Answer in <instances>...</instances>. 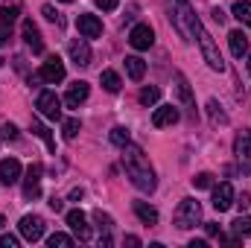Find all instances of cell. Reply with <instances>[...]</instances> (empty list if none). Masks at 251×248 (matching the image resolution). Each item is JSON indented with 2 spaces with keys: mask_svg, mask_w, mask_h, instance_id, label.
<instances>
[{
  "mask_svg": "<svg viewBox=\"0 0 251 248\" xmlns=\"http://www.w3.org/2000/svg\"><path fill=\"white\" fill-rule=\"evenodd\" d=\"M123 167H126V175L131 178V184L143 193H152L158 187V178H155V170L149 164V158L143 155L140 146H134L131 140L123 146Z\"/></svg>",
  "mask_w": 251,
  "mask_h": 248,
  "instance_id": "obj_1",
  "label": "cell"
},
{
  "mask_svg": "<svg viewBox=\"0 0 251 248\" xmlns=\"http://www.w3.org/2000/svg\"><path fill=\"white\" fill-rule=\"evenodd\" d=\"M193 38H199V47H201V56H204V62L210 70H225V59H222V53H219V47H216V41H213V35L199 24L196 26V32H193Z\"/></svg>",
  "mask_w": 251,
  "mask_h": 248,
  "instance_id": "obj_2",
  "label": "cell"
},
{
  "mask_svg": "<svg viewBox=\"0 0 251 248\" xmlns=\"http://www.w3.org/2000/svg\"><path fill=\"white\" fill-rule=\"evenodd\" d=\"M176 3V12H173V24H176V29L184 35V38H193V32H196V26L201 24L199 18H196V12L190 9V3L187 0H173Z\"/></svg>",
  "mask_w": 251,
  "mask_h": 248,
  "instance_id": "obj_3",
  "label": "cell"
},
{
  "mask_svg": "<svg viewBox=\"0 0 251 248\" xmlns=\"http://www.w3.org/2000/svg\"><path fill=\"white\" fill-rule=\"evenodd\" d=\"M201 222V204L196 201V198H184L181 204H178V210H176V228L178 231H190V228H196Z\"/></svg>",
  "mask_w": 251,
  "mask_h": 248,
  "instance_id": "obj_4",
  "label": "cell"
},
{
  "mask_svg": "<svg viewBox=\"0 0 251 248\" xmlns=\"http://www.w3.org/2000/svg\"><path fill=\"white\" fill-rule=\"evenodd\" d=\"M64 79V64L59 56H50L47 62L41 64V70L29 79V82H47V85H56V82H62Z\"/></svg>",
  "mask_w": 251,
  "mask_h": 248,
  "instance_id": "obj_5",
  "label": "cell"
},
{
  "mask_svg": "<svg viewBox=\"0 0 251 248\" xmlns=\"http://www.w3.org/2000/svg\"><path fill=\"white\" fill-rule=\"evenodd\" d=\"M35 108H38V114L47 117V120H62V99H59L53 91H41L38 99H35Z\"/></svg>",
  "mask_w": 251,
  "mask_h": 248,
  "instance_id": "obj_6",
  "label": "cell"
},
{
  "mask_svg": "<svg viewBox=\"0 0 251 248\" xmlns=\"http://www.w3.org/2000/svg\"><path fill=\"white\" fill-rule=\"evenodd\" d=\"M18 231H21V237H24L26 243H38V240L44 237V219H41L38 213H26V216L21 219Z\"/></svg>",
  "mask_w": 251,
  "mask_h": 248,
  "instance_id": "obj_7",
  "label": "cell"
},
{
  "mask_svg": "<svg viewBox=\"0 0 251 248\" xmlns=\"http://www.w3.org/2000/svg\"><path fill=\"white\" fill-rule=\"evenodd\" d=\"M234 155L243 167V173H251V131H240L234 140Z\"/></svg>",
  "mask_w": 251,
  "mask_h": 248,
  "instance_id": "obj_8",
  "label": "cell"
},
{
  "mask_svg": "<svg viewBox=\"0 0 251 248\" xmlns=\"http://www.w3.org/2000/svg\"><path fill=\"white\" fill-rule=\"evenodd\" d=\"M128 44H131L134 50H149V47L155 44V32H152V26H149V24H137V26L128 32Z\"/></svg>",
  "mask_w": 251,
  "mask_h": 248,
  "instance_id": "obj_9",
  "label": "cell"
},
{
  "mask_svg": "<svg viewBox=\"0 0 251 248\" xmlns=\"http://www.w3.org/2000/svg\"><path fill=\"white\" fill-rule=\"evenodd\" d=\"M210 204H213V210H219V213L231 210V207H234V187L228 184V181H222L219 187H213V198H210Z\"/></svg>",
  "mask_w": 251,
  "mask_h": 248,
  "instance_id": "obj_10",
  "label": "cell"
},
{
  "mask_svg": "<svg viewBox=\"0 0 251 248\" xmlns=\"http://www.w3.org/2000/svg\"><path fill=\"white\" fill-rule=\"evenodd\" d=\"M67 225H70V231H73L79 240H85V243L94 237V231H91V225H88V216H85L82 210H70V213H67Z\"/></svg>",
  "mask_w": 251,
  "mask_h": 248,
  "instance_id": "obj_11",
  "label": "cell"
},
{
  "mask_svg": "<svg viewBox=\"0 0 251 248\" xmlns=\"http://www.w3.org/2000/svg\"><path fill=\"white\" fill-rule=\"evenodd\" d=\"M21 173H24V167H21L18 158H3V161H0V181L6 187L18 184V181H21Z\"/></svg>",
  "mask_w": 251,
  "mask_h": 248,
  "instance_id": "obj_12",
  "label": "cell"
},
{
  "mask_svg": "<svg viewBox=\"0 0 251 248\" xmlns=\"http://www.w3.org/2000/svg\"><path fill=\"white\" fill-rule=\"evenodd\" d=\"M76 29L82 32V38H100L102 35V21L97 15H79L76 18Z\"/></svg>",
  "mask_w": 251,
  "mask_h": 248,
  "instance_id": "obj_13",
  "label": "cell"
},
{
  "mask_svg": "<svg viewBox=\"0 0 251 248\" xmlns=\"http://www.w3.org/2000/svg\"><path fill=\"white\" fill-rule=\"evenodd\" d=\"M41 196V164H32L24 178V198H38Z\"/></svg>",
  "mask_w": 251,
  "mask_h": 248,
  "instance_id": "obj_14",
  "label": "cell"
},
{
  "mask_svg": "<svg viewBox=\"0 0 251 248\" xmlns=\"http://www.w3.org/2000/svg\"><path fill=\"white\" fill-rule=\"evenodd\" d=\"M88 94H91V85H88V82H73V85L67 88V94H64L67 108H79V105L88 99Z\"/></svg>",
  "mask_w": 251,
  "mask_h": 248,
  "instance_id": "obj_15",
  "label": "cell"
},
{
  "mask_svg": "<svg viewBox=\"0 0 251 248\" xmlns=\"http://www.w3.org/2000/svg\"><path fill=\"white\" fill-rule=\"evenodd\" d=\"M178 108L176 105H158L155 108V114H152V125L155 128H164V125H173V123H178Z\"/></svg>",
  "mask_w": 251,
  "mask_h": 248,
  "instance_id": "obj_16",
  "label": "cell"
},
{
  "mask_svg": "<svg viewBox=\"0 0 251 248\" xmlns=\"http://www.w3.org/2000/svg\"><path fill=\"white\" fill-rule=\"evenodd\" d=\"M24 41H26V47L32 50V53H44V38H41V32H38V26L32 24V21H24Z\"/></svg>",
  "mask_w": 251,
  "mask_h": 248,
  "instance_id": "obj_17",
  "label": "cell"
},
{
  "mask_svg": "<svg viewBox=\"0 0 251 248\" xmlns=\"http://www.w3.org/2000/svg\"><path fill=\"white\" fill-rule=\"evenodd\" d=\"M70 59L73 64H79V67H88L91 64V47H88V41L85 38H79V41H70Z\"/></svg>",
  "mask_w": 251,
  "mask_h": 248,
  "instance_id": "obj_18",
  "label": "cell"
},
{
  "mask_svg": "<svg viewBox=\"0 0 251 248\" xmlns=\"http://www.w3.org/2000/svg\"><path fill=\"white\" fill-rule=\"evenodd\" d=\"M228 44H231V53H234L237 59H243V56L249 53V35H246L243 29L228 32Z\"/></svg>",
  "mask_w": 251,
  "mask_h": 248,
  "instance_id": "obj_19",
  "label": "cell"
},
{
  "mask_svg": "<svg viewBox=\"0 0 251 248\" xmlns=\"http://www.w3.org/2000/svg\"><path fill=\"white\" fill-rule=\"evenodd\" d=\"M134 213H137V219H140L143 225H158V210H155L152 204H146V201H134Z\"/></svg>",
  "mask_w": 251,
  "mask_h": 248,
  "instance_id": "obj_20",
  "label": "cell"
},
{
  "mask_svg": "<svg viewBox=\"0 0 251 248\" xmlns=\"http://www.w3.org/2000/svg\"><path fill=\"white\" fill-rule=\"evenodd\" d=\"M126 73H128V79L140 82L143 73H146V62H143L140 56H126Z\"/></svg>",
  "mask_w": 251,
  "mask_h": 248,
  "instance_id": "obj_21",
  "label": "cell"
},
{
  "mask_svg": "<svg viewBox=\"0 0 251 248\" xmlns=\"http://www.w3.org/2000/svg\"><path fill=\"white\" fill-rule=\"evenodd\" d=\"M176 88H178V97L184 99V105L193 108V114H196V102H193V94H190V85H187V76L184 73H176Z\"/></svg>",
  "mask_w": 251,
  "mask_h": 248,
  "instance_id": "obj_22",
  "label": "cell"
},
{
  "mask_svg": "<svg viewBox=\"0 0 251 248\" xmlns=\"http://www.w3.org/2000/svg\"><path fill=\"white\" fill-rule=\"evenodd\" d=\"M100 82H102V88H105L108 94H117V91L123 88V82H120V76H117L114 70H102V73H100Z\"/></svg>",
  "mask_w": 251,
  "mask_h": 248,
  "instance_id": "obj_23",
  "label": "cell"
},
{
  "mask_svg": "<svg viewBox=\"0 0 251 248\" xmlns=\"http://www.w3.org/2000/svg\"><path fill=\"white\" fill-rule=\"evenodd\" d=\"M231 12H234V18H237L240 24H246V26H251V3H249V0H237Z\"/></svg>",
  "mask_w": 251,
  "mask_h": 248,
  "instance_id": "obj_24",
  "label": "cell"
},
{
  "mask_svg": "<svg viewBox=\"0 0 251 248\" xmlns=\"http://www.w3.org/2000/svg\"><path fill=\"white\" fill-rule=\"evenodd\" d=\"M32 134H38L44 143H47V149L50 152H56V140H53V134H50V128L44 123H38V120H32Z\"/></svg>",
  "mask_w": 251,
  "mask_h": 248,
  "instance_id": "obj_25",
  "label": "cell"
},
{
  "mask_svg": "<svg viewBox=\"0 0 251 248\" xmlns=\"http://www.w3.org/2000/svg\"><path fill=\"white\" fill-rule=\"evenodd\" d=\"M207 114H210L213 125H228V114L222 111V105H219L216 99H210V102H207Z\"/></svg>",
  "mask_w": 251,
  "mask_h": 248,
  "instance_id": "obj_26",
  "label": "cell"
},
{
  "mask_svg": "<svg viewBox=\"0 0 251 248\" xmlns=\"http://www.w3.org/2000/svg\"><path fill=\"white\" fill-rule=\"evenodd\" d=\"M140 105H155L158 99H161V88H155V85H149V88H143L140 91Z\"/></svg>",
  "mask_w": 251,
  "mask_h": 248,
  "instance_id": "obj_27",
  "label": "cell"
},
{
  "mask_svg": "<svg viewBox=\"0 0 251 248\" xmlns=\"http://www.w3.org/2000/svg\"><path fill=\"white\" fill-rule=\"evenodd\" d=\"M128 140H131V134H128V128H126V125H114V128H111V143H114V146H120V149H123Z\"/></svg>",
  "mask_w": 251,
  "mask_h": 248,
  "instance_id": "obj_28",
  "label": "cell"
},
{
  "mask_svg": "<svg viewBox=\"0 0 251 248\" xmlns=\"http://www.w3.org/2000/svg\"><path fill=\"white\" fill-rule=\"evenodd\" d=\"M79 128H82V123H79L76 117H70V120H64V123H62V134H64V140H73V137L79 134Z\"/></svg>",
  "mask_w": 251,
  "mask_h": 248,
  "instance_id": "obj_29",
  "label": "cell"
},
{
  "mask_svg": "<svg viewBox=\"0 0 251 248\" xmlns=\"http://www.w3.org/2000/svg\"><path fill=\"white\" fill-rule=\"evenodd\" d=\"M47 246L50 248H70L73 246V237H67V234H53V237L47 240Z\"/></svg>",
  "mask_w": 251,
  "mask_h": 248,
  "instance_id": "obj_30",
  "label": "cell"
},
{
  "mask_svg": "<svg viewBox=\"0 0 251 248\" xmlns=\"http://www.w3.org/2000/svg\"><path fill=\"white\" fill-rule=\"evenodd\" d=\"M41 15H44V18H47L50 24H56V26H62V24H64L62 15H59V12H56V9H53L50 3H44V6H41Z\"/></svg>",
  "mask_w": 251,
  "mask_h": 248,
  "instance_id": "obj_31",
  "label": "cell"
},
{
  "mask_svg": "<svg viewBox=\"0 0 251 248\" xmlns=\"http://www.w3.org/2000/svg\"><path fill=\"white\" fill-rule=\"evenodd\" d=\"M193 187H196V190H210V187H213V175H210V173H199V175L193 178Z\"/></svg>",
  "mask_w": 251,
  "mask_h": 248,
  "instance_id": "obj_32",
  "label": "cell"
},
{
  "mask_svg": "<svg viewBox=\"0 0 251 248\" xmlns=\"http://www.w3.org/2000/svg\"><path fill=\"white\" fill-rule=\"evenodd\" d=\"M234 231H237L240 237H251V216H240V219L234 222Z\"/></svg>",
  "mask_w": 251,
  "mask_h": 248,
  "instance_id": "obj_33",
  "label": "cell"
},
{
  "mask_svg": "<svg viewBox=\"0 0 251 248\" xmlns=\"http://www.w3.org/2000/svg\"><path fill=\"white\" fill-rule=\"evenodd\" d=\"M18 15H21V9H18V6H6V9L0 12V21H3V24H15V21H18Z\"/></svg>",
  "mask_w": 251,
  "mask_h": 248,
  "instance_id": "obj_34",
  "label": "cell"
},
{
  "mask_svg": "<svg viewBox=\"0 0 251 248\" xmlns=\"http://www.w3.org/2000/svg\"><path fill=\"white\" fill-rule=\"evenodd\" d=\"M9 38H12V24H3V21H0V47H3Z\"/></svg>",
  "mask_w": 251,
  "mask_h": 248,
  "instance_id": "obj_35",
  "label": "cell"
},
{
  "mask_svg": "<svg viewBox=\"0 0 251 248\" xmlns=\"http://www.w3.org/2000/svg\"><path fill=\"white\" fill-rule=\"evenodd\" d=\"M97 6H100L102 12H114V9L120 6V0H97Z\"/></svg>",
  "mask_w": 251,
  "mask_h": 248,
  "instance_id": "obj_36",
  "label": "cell"
},
{
  "mask_svg": "<svg viewBox=\"0 0 251 248\" xmlns=\"http://www.w3.org/2000/svg\"><path fill=\"white\" fill-rule=\"evenodd\" d=\"M0 246H3V248H18V237H12V234H3V237H0Z\"/></svg>",
  "mask_w": 251,
  "mask_h": 248,
  "instance_id": "obj_37",
  "label": "cell"
},
{
  "mask_svg": "<svg viewBox=\"0 0 251 248\" xmlns=\"http://www.w3.org/2000/svg\"><path fill=\"white\" fill-rule=\"evenodd\" d=\"M3 137H9V140H15V137H18V128H15V123H6V125H3Z\"/></svg>",
  "mask_w": 251,
  "mask_h": 248,
  "instance_id": "obj_38",
  "label": "cell"
},
{
  "mask_svg": "<svg viewBox=\"0 0 251 248\" xmlns=\"http://www.w3.org/2000/svg\"><path fill=\"white\" fill-rule=\"evenodd\" d=\"M204 225H207V234L210 237H219V225H213V222H204Z\"/></svg>",
  "mask_w": 251,
  "mask_h": 248,
  "instance_id": "obj_39",
  "label": "cell"
},
{
  "mask_svg": "<svg viewBox=\"0 0 251 248\" xmlns=\"http://www.w3.org/2000/svg\"><path fill=\"white\" fill-rule=\"evenodd\" d=\"M50 207H53V210L59 213V210H62V207H64V204H62V198H56V196H53V198H50Z\"/></svg>",
  "mask_w": 251,
  "mask_h": 248,
  "instance_id": "obj_40",
  "label": "cell"
},
{
  "mask_svg": "<svg viewBox=\"0 0 251 248\" xmlns=\"http://www.w3.org/2000/svg\"><path fill=\"white\" fill-rule=\"evenodd\" d=\"M251 204V196H246V193H243V198H240V207H243V210H246V207H249Z\"/></svg>",
  "mask_w": 251,
  "mask_h": 248,
  "instance_id": "obj_41",
  "label": "cell"
},
{
  "mask_svg": "<svg viewBox=\"0 0 251 248\" xmlns=\"http://www.w3.org/2000/svg\"><path fill=\"white\" fill-rule=\"evenodd\" d=\"M213 18H216V21L222 24V21H225V12H222V9H213Z\"/></svg>",
  "mask_w": 251,
  "mask_h": 248,
  "instance_id": "obj_42",
  "label": "cell"
},
{
  "mask_svg": "<svg viewBox=\"0 0 251 248\" xmlns=\"http://www.w3.org/2000/svg\"><path fill=\"white\" fill-rule=\"evenodd\" d=\"M190 248H207V243H204V240H193V243H190Z\"/></svg>",
  "mask_w": 251,
  "mask_h": 248,
  "instance_id": "obj_43",
  "label": "cell"
},
{
  "mask_svg": "<svg viewBox=\"0 0 251 248\" xmlns=\"http://www.w3.org/2000/svg\"><path fill=\"white\" fill-rule=\"evenodd\" d=\"M3 228H6V219H3V216H0V231H3Z\"/></svg>",
  "mask_w": 251,
  "mask_h": 248,
  "instance_id": "obj_44",
  "label": "cell"
},
{
  "mask_svg": "<svg viewBox=\"0 0 251 248\" xmlns=\"http://www.w3.org/2000/svg\"><path fill=\"white\" fill-rule=\"evenodd\" d=\"M62 3H73V0H62Z\"/></svg>",
  "mask_w": 251,
  "mask_h": 248,
  "instance_id": "obj_45",
  "label": "cell"
},
{
  "mask_svg": "<svg viewBox=\"0 0 251 248\" xmlns=\"http://www.w3.org/2000/svg\"><path fill=\"white\" fill-rule=\"evenodd\" d=\"M249 70H251V62H249Z\"/></svg>",
  "mask_w": 251,
  "mask_h": 248,
  "instance_id": "obj_46",
  "label": "cell"
}]
</instances>
